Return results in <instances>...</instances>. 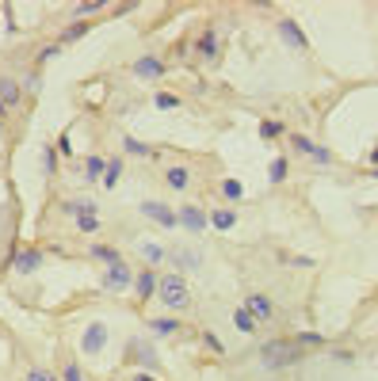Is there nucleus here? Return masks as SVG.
<instances>
[{
	"label": "nucleus",
	"mask_w": 378,
	"mask_h": 381,
	"mask_svg": "<svg viewBox=\"0 0 378 381\" xmlns=\"http://www.w3.org/2000/svg\"><path fill=\"white\" fill-rule=\"evenodd\" d=\"M0 12H4V4H0Z\"/></svg>",
	"instance_id": "obj_51"
},
{
	"label": "nucleus",
	"mask_w": 378,
	"mask_h": 381,
	"mask_svg": "<svg viewBox=\"0 0 378 381\" xmlns=\"http://www.w3.org/2000/svg\"><path fill=\"white\" fill-rule=\"evenodd\" d=\"M160 180H165V187H168V191L183 194V191L191 187V180H195V172H191V164H165Z\"/></svg>",
	"instance_id": "obj_16"
},
{
	"label": "nucleus",
	"mask_w": 378,
	"mask_h": 381,
	"mask_svg": "<svg viewBox=\"0 0 378 381\" xmlns=\"http://www.w3.org/2000/svg\"><path fill=\"white\" fill-rule=\"evenodd\" d=\"M100 12H107V4H103V0H80V4L73 8L77 20H92V15H100Z\"/></svg>",
	"instance_id": "obj_31"
},
{
	"label": "nucleus",
	"mask_w": 378,
	"mask_h": 381,
	"mask_svg": "<svg viewBox=\"0 0 378 381\" xmlns=\"http://www.w3.org/2000/svg\"><path fill=\"white\" fill-rule=\"evenodd\" d=\"M58 378H61V381H84V370H80V362H77V359H61Z\"/></svg>",
	"instance_id": "obj_33"
},
{
	"label": "nucleus",
	"mask_w": 378,
	"mask_h": 381,
	"mask_svg": "<svg viewBox=\"0 0 378 381\" xmlns=\"http://www.w3.org/2000/svg\"><path fill=\"white\" fill-rule=\"evenodd\" d=\"M168 263H172V271L176 274H195L199 267H203V252H199L195 244H176V248H168Z\"/></svg>",
	"instance_id": "obj_8"
},
{
	"label": "nucleus",
	"mask_w": 378,
	"mask_h": 381,
	"mask_svg": "<svg viewBox=\"0 0 378 381\" xmlns=\"http://www.w3.org/2000/svg\"><path fill=\"white\" fill-rule=\"evenodd\" d=\"M157 302L165 305V313H172V317H180V313H188L191 309V286H188V279L183 274H176V271H165L160 274V286H157Z\"/></svg>",
	"instance_id": "obj_2"
},
{
	"label": "nucleus",
	"mask_w": 378,
	"mask_h": 381,
	"mask_svg": "<svg viewBox=\"0 0 378 381\" xmlns=\"http://www.w3.org/2000/svg\"><path fill=\"white\" fill-rule=\"evenodd\" d=\"M8 118H12V115H8L4 107H0V137H4V130H8Z\"/></svg>",
	"instance_id": "obj_47"
},
{
	"label": "nucleus",
	"mask_w": 378,
	"mask_h": 381,
	"mask_svg": "<svg viewBox=\"0 0 378 381\" xmlns=\"http://www.w3.org/2000/svg\"><path fill=\"white\" fill-rule=\"evenodd\" d=\"M142 217L146 221H153V225H160L165 233H172V229H180V217H176V206H168L165 199H146L142 202Z\"/></svg>",
	"instance_id": "obj_4"
},
{
	"label": "nucleus",
	"mask_w": 378,
	"mask_h": 381,
	"mask_svg": "<svg viewBox=\"0 0 378 381\" xmlns=\"http://www.w3.org/2000/svg\"><path fill=\"white\" fill-rule=\"evenodd\" d=\"M38 267H46L43 248H20V252H15V263H12L15 274H23V279H27V274L38 271Z\"/></svg>",
	"instance_id": "obj_17"
},
{
	"label": "nucleus",
	"mask_w": 378,
	"mask_h": 381,
	"mask_svg": "<svg viewBox=\"0 0 378 381\" xmlns=\"http://www.w3.org/2000/svg\"><path fill=\"white\" fill-rule=\"evenodd\" d=\"M256 134H260V141H287V126L279 123V118H260V126H256Z\"/></svg>",
	"instance_id": "obj_22"
},
{
	"label": "nucleus",
	"mask_w": 378,
	"mask_h": 381,
	"mask_svg": "<svg viewBox=\"0 0 378 381\" xmlns=\"http://www.w3.org/2000/svg\"><path fill=\"white\" fill-rule=\"evenodd\" d=\"M20 80H23V92H27V95H35L38 88H43V72H38V69H27Z\"/></svg>",
	"instance_id": "obj_38"
},
{
	"label": "nucleus",
	"mask_w": 378,
	"mask_h": 381,
	"mask_svg": "<svg viewBox=\"0 0 378 381\" xmlns=\"http://www.w3.org/2000/svg\"><path fill=\"white\" fill-rule=\"evenodd\" d=\"M23 381H61V378L54 374V370H43V366H31V370H27V378H23Z\"/></svg>",
	"instance_id": "obj_41"
},
{
	"label": "nucleus",
	"mask_w": 378,
	"mask_h": 381,
	"mask_svg": "<svg viewBox=\"0 0 378 381\" xmlns=\"http://www.w3.org/2000/svg\"><path fill=\"white\" fill-rule=\"evenodd\" d=\"M218 191H222V199H226V202H241V199H245V183H241L237 176H222Z\"/></svg>",
	"instance_id": "obj_29"
},
{
	"label": "nucleus",
	"mask_w": 378,
	"mask_h": 381,
	"mask_svg": "<svg viewBox=\"0 0 378 381\" xmlns=\"http://www.w3.org/2000/svg\"><path fill=\"white\" fill-rule=\"evenodd\" d=\"M233 328H237L241 336H256V328H260V320H256L252 313L245 309V305H233Z\"/></svg>",
	"instance_id": "obj_24"
},
{
	"label": "nucleus",
	"mask_w": 378,
	"mask_h": 381,
	"mask_svg": "<svg viewBox=\"0 0 378 381\" xmlns=\"http://www.w3.org/2000/svg\"><path fill=\"white\" fill-rule=\"evenodd\" d=\"M206 217H211V229L214 233H229L233 225H237V210H233V206H211V210H206Z\"/></svg>",
	"instance_id": "obj_19"
},
{
	"label": "nucleus",
	"mask_w": 378,
	"mask_h": 381,
	"mask_svg": "<svg viewBox=\"0 0 378 381\" xmlns=\"http://www.w3.org/2000/svg\"><path fill=\"white\" fill-rule=\"evenodd\" d=\"M103 347H107V324L103 320L84 324V332H80V351H84L88 359H100Z\"/></svg>",
	"instance_id": "obj_12"
},
{
	"label": "nucleus",
	"mask_w": 378,
	"mask_h": 381,
	"mask_svg": "<svg viewBox=\"0 0 378 381\" xmlns=\"http://www.w3.org/2000/svg\"><path fill=\"white\" fill-rule=\"evenodd\" d=\"M54 149H58V157H69V160H73V134H69V130H61L58 141H54Z\"/></svg>",
	"instance_id": "obj_40"
},
{
	"label": "nucleus",
	"mask_w": 378,
	"mask_h": 381,
	"mask_svg": "<svg viewBox=\"0 0 378 381\" xmlns=\"http://www.w3.org/2000/svg\"><path fill=\"white\" fill-rule=\"evenodd\" d=\"M103 172H107V157L88 153V157H84V180L88 183H103Z\"/></svg>",
	"instance_id": "obj_25"
},
{
	"label": "nucleus",
	"mask_w": 378,
	"mask_h": 381,
	"mask_svg": "<svg viewBox=\"0 0 378 381\" xmlns=\"http://www.w3.org/2000/svg\"><path fill=\"white\" fill-rule=\"evenodd\" d=\"M73 229L80 233V237H92V233L103 229V217H80V221H73Z\"/></svg>",
	"instance_id": "obj_37"
},
{
	"label": "nucleus",
	"mask_w": 378,
	"mask_h": 381,
	"mask_svg": "<svg viewBox=\"0 0 378 381\" xmlns=\"http://www.w3.org/2000/svg\"><path fill=\"white\" fill-rule=\"evenodd\" d=\"M134 286V267L126 263H115V267H103V274H100V290L103 294H123V290H130Z\"/></svg>",
	"instance_id": "obj_7"
},
{
	"label": "nucleus",
	"mask_w": 378,
	"mask_h": 381,
	"mask_svg": "<svg viewBox=\"0 0 378 381\" xmlns=\"http://www.w3.org/2000/svg\"><path fill=\"white\" fill-rule=\"evenodd\" d=\"M119 180H123V157H107V172H103V191L119 187Z\"/></svg>",
	"instance_id": "obj_30"
},
{
	"label": "nucleus",
	"mask_w": 378,
	"mask_h": 381,
	"mask_svg": "<svg viewBox=\"0 0 378 381\" xmlns=\"http://www.w3.org/2000/svg\"><path fill=\"white\" fill-rule=\"evenodd\" d=\"M176 217H180V229L188 233V237H203V233L211 229L206 206H195V202H183V206H176Z\"/></svg>",
	"instance_id": "obj_6"
},
{
	"label": "nucleus",
	"mask_w": 378,
	"mask_h": 381,
	"mask_svg": "<svg viewBox=\"0 0 378 381\" xmlns=\"http://www.w3.org/2000/svg\"><path fill=\"white\" fill-rule=\"evenodd\" d=\"M287 145L294 153H302V157H313V149H317V141L310 134H298V130H287Z\"/></svg>",
	"instance_id": "obj_27"
},
{
	"label": "nucleus",
	"mask_w": 378,
	"mask_h": 381,
	"mask_svg": "<svg viewBox=\"0 0 378 381\" xmlns=\"http://www.w3.org/2000/svg\"><path fill=\"white\" fill-rule=\"evenodd\" d=\"M123 366H130V370H149V374H157V370H160V359H157V351H153L149 339L130 336V339H126V347H123Z\"/></svg>",
	"instance_id": "obj_3"
},
{
	"label": "nucleus",
	"mask_w": 378,
	"mask_h": 381,
	"mask_svg": "<svg viewBox=\"0 0 378 381\" xmlns=\"http://www.w3.org/2000/svg\"><path fill=\"white\" fill-rule=\"evenodd\" d=\"M138 252H142V259H146L149 267L168 263V248H165V244H157V240H142V244H138Z\"/></svg>",
	"instance_id": "obj_26"
},
{
	"label": "nucleus",
	"mask_w": 378,
	"mask_h": 381,
	"mask_svg": "<svg viewBox=\"0 0 378 381\" xmlns=\"http://www.w3.org/2000/svg\"><path fill=\"white\" fill-rule=\"evenodd\" d=\"M333 362H340V366H356V351H333Z\"/></svg>",
	"instance_id": "obj_43"
},
{
	"label": "nucleus",
	"mask_w": 378,
	"mask_h": 381,
	"mask_svg": "<svg viewBox=\"0 0 378 381\" xmlns=\"http://www.w3.org/2000/svg\"><path fill=\"white\" fill-rule=\"evenodd\" d=\"M367 164L378 168V145H375V149H367Z\"/></svg>",
	"instance_id": "obj_46"
},
{
	"label": "nucleus",
	"mask_w": 378,
	"mask_h": 381,
	"mask_svg": "<svg viewBox=\"0 0 378 381\" xmlns=\"http://www.w3.org/2000/svg\"><path fill=\"white\" fill-rule=\"evenodd\" d=\"M23 80L20 77H12V72H0V107L12 115V111H20L23 107Z\"/></svg>",
	"instance_id": "obj_13"
},
{
	"label": "nucleus",
	"mask_w": 378,
	"mask_h": 381,
	"mask_svg": "<svg viewBox=\"0 0 378 381\" xmlns=\"http://www.w3.org/2000/svg\"><path fill=\"white\" fill-rule=\"evenodd\" d=\"M294 343H298V347H317V351H321L328 339L321 336V332H294Z\"/></svg>",
	"instance_id": "obj_35"
},
{
	"label": "nucleus",
	"mask_w": 378,
	"mask_h": 381,
	"mask_svg": "<svg viewBox=\"0 0 378 381\" xmlns=\"http://www.w3.org/2000/svg\"><path fill=\"white\" fill-rule=\"evenodd\" d=\"M61 214H66L69 221H80V217H100V202L88 199V194H69V199H61Z\"/></svg>",
	"instance_id": "obj_14"
},
{
	"label": "nucleus",
	"mask_w": 378,
	"mask_h": 381,
	"mask_svg": "<svg viewBox=\"0 0 378 381\" xmlns=\"http://www.w3.org/2000/svg\"><path fill=\"white\" fill-rule=\"evenodd\" d=\"M153 107H157V111H180L183 100L176 92H157V95H153Z\"/></svg>",
	"instance_id": "obj_32"
},
{
	"label": "nucleus",
	"mask_w": 378,
	"mask_h": 381,
	"mask_svg": "<svg viewBox=\"0 0 378 381\" xmlns=\"http://www.w3.org/2000/svg\"><path fill=\"white\" fill-rule=\"evenodd\" d=\"M241 305H245L248 313H252L260 324H268V320H275V302H271L268 294H260V290H252V294H245L241 297Z\"/></svg>",
	"instance_id": "obj_15"
},
{
	"label": "nucleus",
	"mask_w": 378,
	"mask_h": 381,
	"mask_svg": "<svg viewBox=\"0 0 378 381\" xmlns=\"http://www.w3.org/2000/svg\"><path fill=\"white\" fill-rule=\"evenodd\" d=\"M130 72H134L138 80H146V84H157V80H165L168 61L160 58V54H142V58L130 61Z\"/></svg>",
	"instance_id": "obj_10"
},
{
	"label": "nucleus",
	"mask_w": 378,
	"mask_h": 381,
	"mask_svg": "<svg viewBox=\"0 0 378 381\" xmlns=\"http://www.w3.org/2000/svg\"><path fill=\"white\" fill-rule=\"evenodd\" d=\"M195 54L203 58L206 65H214V61H222V54H226V46H222V38H218V27L214 23H206L203 31L195 35Z\"/></svg>",
	"instance_id": "obj_9"
},
{
	"label": "nucleus",
	"mask_w": 378,
	"mask_h": 381,
	"mask_svg": "<svg viewBox=\"0 0 378 381\" xmlns=\"http://www.w3.org/2000/svg\"><path fill=\"white\" fill-rule=\"evenodd\" d=\"M275 35L283 38V42L291 46L294 54H302V58H305V54H310V38H305L302 23L294 20V15H279V20H275Z\"/></svg>",
	"instance_id": "obj_5"
},
{
	"label": "nucleus",
	"mask_w": 378,
	"mask_h": 381,
	"mask_svg": "<svg viewBox=\"0 0 378 381\" xmlns=\"http://www.w3.org/2000/svg\"><path fill=\"white\" fill-rule=\"evenodd\" d=\"M134 12V4H115V8H111V15H130Z\"/></svg>",
	"instance_id": "obj_45"
},
{
	"label": "nucleus",
	"mask_w": 378,
	"mask_h": 381,
	"mask_svg": "<svg viewBox=\"0 0 378 381\" xmlns=\"http://www.w3.org/2000/svg\"><path fill=\"white\" fill-rule=\"evenodd\" d=\"M88 259H92V263H103V267H115V263H123V252H119L115 244H100V240H96V244H88Z\"/></svg>",
	"instance_id": "obj_20"
},
{
	"label": "nucleus",
	"mask_w": 378,
	"mask_h": 381,
	"mask_svg": "<svg viewBox=\"0 0 378 381\" xmlns=\"http://www.w3.org/2000/svg\"><path fill=\"white\" fill-rule=\"evenodd\" d=\"M58 149H54V145H43V168H46V180H54V176H58Z\"/></svg>",
	"instance_id": "obj_34"
},
{
	"label": "nucleus",
	"mask_w": 378,
	"mask_h": 381,
	"mask_svg": "<svg viewBox=\"0 0 378 381\" xmlns=\"http://www.w3.org/2000/svg\"><path fill=\"white\" fill-rule=\"evenodd\" d=\"M305 362V351L294 339L279 336V339H268V343L260 347V366L271 370V374H279V370H298Z\"/></svg>",
	"instance_id": "obj_1"
},
{
	"label": "nucleus",
	"mask_w": 378,
	"mask_h": 381,
	"mask_svg": "<svg viewBox=\"0 0 378 381\" xmlns=\"http://www.w3.org/2000/svg\"><path fill=\"white\" fill-rule=\"evenodd\" d=\"M199 339H203V347H206V351H214V355H226V343H222V339L214 336L211 328H203V332H199Z\"/></svg>",
	"instance_id": "obj_39"
},
{
	"label": "nucleus",
	"mask_w": 378,
	"mask_h": 381,
	"mask_svg": "<svg viewBox=\"0 0 378 381\" xmlns=\"http://www.w3.org/2000/svg\"><path fill=\"white\" fill-rule=\"evenodd\" d=\"M146 328L153 332L157 339H172V336H180V317H172V313H165V317H149L146 320Z\"/></svg>",
	"instance_id": "obj_18"
},
{
	"label": "nucleus",
	"mask_w": 378,
	"mask_h": 381,
	"mask_svg": "<svg viewBox=\"0 0 378 381\" xmlns=\"http://www.w3.org/2000/svg\"><path fill=\"white\" fill-rule=\"evenodd\" d=\"M375 366H378V355H375Z\"/></svg>",
	"instance_id": "obj_49"
},
{
	"label": "nucleus",
	"mask_w": 378,
	"mask_h": 381,
	"mask_svg": "<svg viewBox=\"0 0 378 381\" xmlns=\"http://www.w3.org/2000/svg\"><path fill=\"white\" fill-rule=\"evenodd\" d=\"M107 381H119V378H107Z\"/></svg>",
	"instance_id": "obj_50"
},
{
	"label": "nucleus",
	"mask_w": 378,
	"mask_h": 381,
	"mask_svg": "<svg viewBox=\"0 0 378 381\" xmlns=\"http://www.w3.org/2000/svg\"><path fill=\"white\" fill-rule=\"evenodd\" d=\"M371 176H375V180H378V168H375V172H371Z\"/></svg>",
	"instance_id": "obj_48"
},
{
	"label": "nucleus",
	"mask_w": 378,
	"mask_h": 381,
	"mask_svg": "<svg viewBox=\"0 0 378 381\" xmlns=\"http://www.w3.org/2000/svg\"><path fill=\"white\" fill-rule=\"evenodd\" d=\"M310 160H317L321 168H328V164H333L336 157H333V149H328V145H317V149H313V157H310Z\"/></svg>",
	"instance_id": "obj_42"
},
{
	"label": "nucleus",
	"mask_w": 378,
	"mask_h": 381,
	"mask_svg": "<svg viewBox=\"0 0 378 381\" xmlns=\"http://www.w3.org/2000/svg\"><path fill=\"white\" fill-rule=\"evenodd\" d=\"M58 54H61V46H58V42L43 46V50L35 54V61H31V69H38V72H43V65H46V61H54V58H58Z\"/></svg>",
	"instance_id": "obj_36"
},
{
	"label": "nucleus",
	"mask_w": 378,
	"mask_h": 381,
	"mask_svg": "<svg viewBox=\"0 0 378 381\" xmlns=\"http://www.w3.org/2000/svg\"><path fill=\"white\" fill-rule=\"evenodd\" d=\"M287 176H291V160H287V157H271L268 183H271V187H279V183H287Z\"/></svg>",
	"instance_id": "obj_28"
},
{
	"label": "nucleus",
	"mask_w": 378,
	"mask_h": 381,
	"mask_svg": "<svg viewBox=\"0 0 378 381\" xmlns=\"http://www.w3.org/2000/svg\"><path fill=\"white\" fill-rule=\"evenodd\" d=\"M157 286H160V271L157 267H138L134 271V302L138 305H146V302H153L157 297Z\"/></svg>",
	"instance_id": "obj_11"
},
{
	"label": "nucleus",
	"mask_w": 378,
	"mask_h": 381,
	"mask_svg": "<svg viewBox=\"0 0 378 381\" xmlns=\"http://www.w3.org/2000/svg\"><path fill=\"white\" fill-rule=\"evenodd\" d=\"M130 381H160V378H157V374H149V370H134Z\"/></svg>",
	"instance_id": "obj_44"
},
{
	"label": "nucleus",
	"mask_w": 378,
	"mask_h": 381,
	"mask_svg": "<svg viewBox=\"0 0 378 381\" xmlns=\"http://www.w3.org/2000/svg\"><path fill=\"white\" fill-rule=\"evenodd\" d=\"M123 153L126 157H138V160L157 157V149H153L149 141H142V137H134V134H123Z\"/></svg>",
	"instance_id": "obj_23"
},
{
	"label": "nucleus",
	"mask_w": 378,
	"mask_h": 381,
	"mask_svg": "<svg viewBox=\"0 0 378 381\" xmlns=\"http://www.w3.org/2000/svg\"><path fill=\"white\" fill-rule=\"evenodd\" d=\"M96 23L92 20H73V23H66V27L58 31V46H69V42H80V38L92 31Z\"/></svg>",
	"instance_id": "obj_21"
}]
</instances>
